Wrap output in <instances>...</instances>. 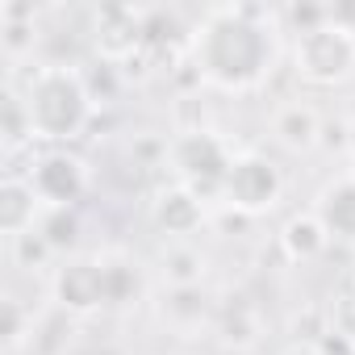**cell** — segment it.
I'll use <instances>...</instances> for the list:
<instances>
[{
    "instance_id": "cell-1",
    "label": "cell",
    "mask_w": 355,
    "mask_h": 355,
    "mask_svg": "<svg viewBox=\"0 0 355 355\" xmlns=\"http://www.w3.org/2000/svg\"><path fill=\"white\" fill-rule=\"evenodd\" d=\"M272 59L263 30H255L243 13L222 9L214 13V21L205 26V34L197 38V63L209 80H218L222 88H243L255 84L263 76V63Z\"/></svg>"
},
{
    "instance_id": "cell-10",
    "label": "cell",
    "mask_w": 355,
    "mask_h": 355,
    "mask_svg": "<svg viewBox=\"0 0 355 355\" xmlns=\"http://www.w3.org/2000/svg\"><path fill=\"white\" fill-rule=\"evenodd\" d=\"M293 355H318V351H293Z\"/></svg>"
},
{
    "instance_id": "cell-4",
    "label": "cell",
    "mask_w": 355,
    "mask_h": 355,
    "mask_svg": "<svg viewBox=\"0 0 355 355\" xmlns=\"http://www.w3.org/2000/svg\"><path fill=\"white\" fill-rule=\"evenodd\" d=\"M226 193H230V201H234L239 209L255 214V209H268V205L276 201L280 175H276V167L263 163V159H239V163H230Z\"/></svg>"
},
{
    "instance_id": "cell-7",
    "label": "cell",
    "mask_w": 355,
    "mask_h": 355,
    "mask_svg": "<svg viewBox=\"0 0 355 355\" xmlns=\"http://www.w3.org/2000/svg\"><path fill=\"white\" fill-rule=\"evenodd\" d=\"M322 218H326V230H334L343 239H355V184L330 189L326 201H322Z\"/></svg>"
},
{
    "instance_id": "cell-9",
    "label": "cell",
    "mask_w": 355,
    "mask_h": 355,
    "mask_svg": "<svg viewBox=\"0 0 355 355\" xmlns=\"http://www.w3.org/2000/svg\"><path fill=\"white\" fill-rule=\"evenodd\" d=\"M34 197H38V193H34L30 184H21V180H9V184H5V230H9L13 239L34 222V218H26V205H21V201H34Z\"/></svg>"
},
{
    "instance_id": "cell-5",
    "label": "cell",
    "mask_w": 355,
    "mask_h": 355,
    "mask_svg": "<svg viewBox=\"0 0 355 355\" xmlns=\"http://www.w3.org/2000/svg\"><path fill=\"white\" fill-rule=\"evenodd\" d=\"M30 189L51 205H71L80 197V189H84V167L76 159H67V155H46L38 163V171H34Z\"/></svg>"
},
{
    "instance_id": "cell-2",
    "label": "cell",
    "mask_w": 355,
    "mask_h": 355,
    "mask_svg": "<svg viewBox=\"0 0 355 355\" xmlns=\"http://www.w3.org/2000/svg\"><path fill=\"white\" fill-rule=\"evenodd\" d=\"M84 117H88L84 84L63 67L38 71V80L30 84V101H26L30 134H38V138H76Z\"/></svg>"
},
{
    "instance_id": "cell-6",
    "label": "cell",
    "mask_w": 355,
    "mask_h": 355,
    "mask_svg": "<svg viewBox=\"0 0 355 355\" xmlns=\"http://www.w3.org/2000/svg\"><path fill=\"white\" fill-rule=\"evenodd\" d=\"M59 297L63 305L71 309H92L109 297V268H96V263H76L59 276Z\"/></svg>"
},
{
    "instance_id": "cell-3",
    "label": "cell",
    "mask_w": 355,
    "mask_h": 355,
    "mask_svg": "<svg viewBox=\"0 0 355 355\" xmlns=\"http://www.w3.org/2000/svg\"><path fill=\"white\" fill-rule=\"evenodd\" d=\"M297 71L313 84H334L355 71V30L309 26L297 42Z\"/></svg>"
},
{
    "instance_id": "cell-8",
    "label": "cell",
    "mask_w": 355,
    "mask_h": 355,
    "mask_svg": "<svg viewBox=\"0 0 355 355\" xmlns=\"http://www.w3.org/2000/svg\"><path fill=\"white\" fill-rule=\"evenodd\" d=\"M276 134H280L288 146H309V142H313V134H318V121H313V113H309V109L293 105V109H284V113H280Z\"/></svg>"
}]
</instances>
